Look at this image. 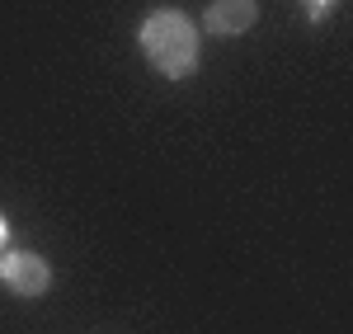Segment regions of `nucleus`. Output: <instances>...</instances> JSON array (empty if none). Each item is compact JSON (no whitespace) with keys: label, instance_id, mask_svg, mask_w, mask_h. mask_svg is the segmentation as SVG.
I'll return each instance as SVG.
<instances>
[{"label":"nucleus","instance_id":"obj_2","mask_svg":"<svg viewBox=\"0 0 353 334\" xmlns=\"http://www.w3.org/2000/svg\"><path fill=\"white\" fill-rule=\"evenodd\" d=\"M0 282L14 297H43L52 287V269L33 250H0Z\"/></svg>","mask_w":353,"mask_h":334},{"label":"nucleus","instance_id":"obj_3","mask_svg":"<svg viewBox=\"0 0 353 334\" xmlns=\"http://www.w3.org/2000/svg\"><path fill=\"white\" fill-rule=\"evenodd\" d=\"M259 19V5L254 0H212L208 14H203V28L217 33V38H236Z\"/></svg>","mask_w":353,"mask_h":334},{"label":"nucleus","instance_id":"obj_1","mask_svg":"<svg viewBox=\"0 0 353 334\" xmlns=\"http://www.w3.org/2000/svg\"><path fill=\"white\" fill-rule=\"evenodd\" d=\"M141 52L165 81H184L198 71V28L184 10H151L141 19Z\"/></svg>","mask_w":353,"mask_h":334},{"label":"nucleus","instance_id":"obj_4","mask_svg":"<svg viewBox=\"0 0 353 334\" xmlns=\"http://www.w3.org/2000/svg\"><path fill=\"white\" fill-rule=\"evenodd\" d=\"M306 5H311V19H321V14H325L334 0H306Z\"/></svg>","mask_w":353,"mask_h":334},{"label":"nucleus","instance_id":"obj_5","mask_svg":"<svg viewBox=\"0 0 353 334\" xmlns=\"http://www.w3.org/2000/svg\"><path fill=\"white\" fill-rule=\"evenodd\" d=\"M5 240H10V226H5V217H0V250H5Z\"/></svg>","mask_w":353,"mask_h":334}]
</instances>
